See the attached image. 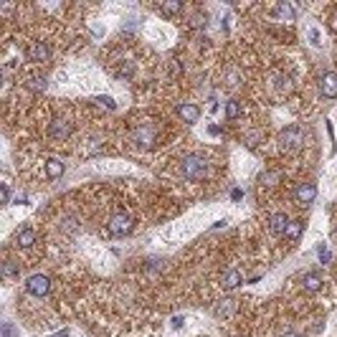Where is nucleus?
Wrapping results in <instances>:
<instances>
[{"mask_svg": "<svg viewBox=\"0 0 337 337\" xmlns=\"http://www.w3.org/2000/svg\"><path fill=\"white\" fill-rule=\"evenodd\" d=\"M206 172H208V165H206V160L198 157V155H190L183 160V178L188 180H203L206 178Z\"/></svg>", "mask_w": 337, "mask_h": 337, "instance_id": "1", "label": "nucleus"}, {"mask_svg": "<svg viewBox=\"0 0 337 337\" xmlns=\"http://www.w3.org/2000/svg\"><path fill=\"white\" fill-rule=\"evenodd\" d=\"M282 150H299L302 144H304V129L297 127V124H291L282 132Z\"/></svg>", "mask_w": 337, "mask_h": 337, "instance_id": "2", "label": "nucleus"}, {"mask_svg": "<svg viewBox=\"0 0 337 337\" xmlns=\"http://www.w3.org/2000/svg\"><path fill=\"white\" fill-rule=\"evenodd\" d=\"M25 289L31 291V294H36V297H46L48 289H51V282H48V276L36 274V276H31V279L25 282Z\"/></svg>", "mask_w": 337, "mask_h": 337, "instance_id": "3", "label": "nucleus"}, {"mask_svg": "<svg viewBox=\"0 0 337 337\" xmlns=\"http://www.w3.org/2000/svg\"><path fill=\"white\" fill-rule=\"evenodd\" d=\"M48 56H51V48H48L46 41H33L31 46H28V58H31V61H36V64L48 61Z\"/></svg>", "mask_w": 337, "mask_h": 337, "instance_id": "4", "label": "nucleus"}, {"mask_svg": "<svg viewBox=\"0 0 337 337\" xmlns=\"http://www.w3.org/2000/svg\"><path fill=\"white\" fill-rule=\"evenodd\" d=\"M48 135H51L56 142L69 140V135H71V122H66V120H53V122H51V129H48Z\"/></svg>", "mask_w": 337, "mask_h": 337, "instance_id": "5", "label": "nucleus"}, {"mask_svg": "<svg viewBox=\"0 0 337 337\" xmlns=\"http://www.w3.org/2000/svg\"><path fill=\"white\" fill-rule=\"evenodd\" d=\"M129 228H132V218H129L127 213L112 216V221H109V231H112V233H117V236H120V233H127Z\"/></svg>", "mask_w": 337, "mask_h": 337, "instance_id": "6", "label": "nucleus"}, {"mask_svg": "<svg viewBox=\"0 0 337 337\" xmlns=\"http://www.w3.org/2000/svg\"><path fill=\"white\" fill-rule=\"evenodd\" d=\"M319 86H322V94L327 99H337V74L327 71V74L319 79Z\"/></svg>", "mask_w": 337, "mask_h": 337, "instance_id": "7", "label": "nucleus"}, {"mask_svg": "<svg viewBox=\"0 0 337 337\" xmlns=\"http://www.w3.org/2000/svg\"><path fill=\"white\" fill-rule=\"evenodd\" d=\"M294 198H297V203L307 206V203H312V200L317 198V188H314L312 183H302V185L294 190Z\"/></svg>", "mask_w": 337, "mask_h": 337, "instance_id": "8", "label": "nucleus"}, {"mask_svg": "<svg viewBox=\"0 0 337 337\" xmlns=\"http://www.w3.org/2000/svg\"><path fill=\"white\" fill-rule=\"evenodd\" d=\"M178 114H180V120H183V122L193 124V122H198L200 109H198L195 104H180V107H178Z\"/></svg>", "mask_w": 337, "mask_h": 337, "instance_id": "9", "label": "nucleus"}, {"mask_svg": "<svg viewBox=\"0 0 337 337\" xmlns=\"http://www.w3.org/2000/svg\"><path fill=\"white\" fill-rule=\"evenodd\" d=\"M64 170H66V165L61 163V160H48L46 163V178L48 180H58L64 175Z\"/></svg>", "mask_w": 337, "mask_h": 337, "instance_id": "10", "label": "nucleus"}, {"mask_svg": "<svg viewBox=\"0 0 337 337\" xmlns=\"http://www.w3.org/2000/svg\"><path fill=\"white\" fill-rule=\"evenodd\" d=\"M302 284H304V289L317 291V289H322V284H325V279H322L319 274H304V276H302Z\"/></svg>", "mask_w": 337, "mask_h": 337, "instance_id": "11", "label": "nucleus"}, {"mask_svg": "<svg viewBox=\"0 0 337 337\" xmlns=\"http://www.w3.org/2000/svg\"><path fill=\"white\" fill-rule=\"evenodd\" d=\"M16 241H18V246H23V248L33 246V243H36V231H33V228H23V231H18Z\"/></svg>", "mask_w": 337, "mask_h": 337, "instance_id": "12", "label": "nucleus"}, {"mask_svg": "<svg viewBox=\"0 0 337 337\" xmlns=\"http://www.w3.org/2000/svg\"><path fill=\"white\" fill-rule=\"evenodd\" d=\"M287 226H289L287 213H274V216H271V228H274L276 233H284V231H287Z\"/></svg>", "mask_w": 337, "mask_h": 337, "instance_id": "13", "label": "nucleus"}, {"mask_svg": "<svg viewBox=\"0 0 337 337\" xmlns=\"http://www.w3.org/2000/svg\"><path fill=\"white\" fill-rule=\"evenodd\" d=\"M302 228H304L302 221H289V226H287V231H284V236H287L289 241H297V239L302 236Z\"/></svg>", "mask_w": 337, "mask_h": 337, "instance_id": "14", "label": "nucleus"}, {"mask_svg": "<svg viewBox=\"0 0 337 337\" xmlns=\"http://www.w3.org/2000/svg\"><path fill=\"white\" fill-rule=\"evenodd\" d=\"M241 282H243V279H241V271L233 269V271H228V274L223 276V289H236Z\"/></svg>", "mask_w": 337, "mask_h": 337, "instance_id": "15", "label": "nucleus"}, {"mask_svg": "<svg viewBox=\"0 0 337 337\" xmlns=\"http://www.w3.org/2000/svg\"><path fill=\"white\" fill-rule=\"evenodd\" d=\"M274 10H276V16H279L282 21H287V23H289V21H294V8H291V5L284 3V5H276Z\"/></svg>", "mask_w": 337, "mask_h": 337, "instance_id": "16", "label": "nucleus"}, {"mask_svg": "<svg viewBox=\"0 0 337 337\" xmlns=\"http://www.w3.org/2000/svg\"><path fill=\"white\" fill-rule=\"evenodd\" d=\"M226 117H228V120H239V117H241V104H239V101H228V104H226Z\"/></svg>", "mask_w": 337, "mask_h": 337, "instance_id": "17", "label": "nucleus"}, {"mask_svg": "<svg viewBox=\"0 0 337 337\" xmlns=\"http://www.w3.org/2000/svg\"><path fill=\"white\" fill-rule=\"evenodd\" d=\"M160 10L168 13V16H178V13L183 10V3H163V5H160Z\"/></svg>", "mask_w": 337, "mask_h": 337, "instance_id": "18", "label": "nucleus"}, {"mask_svg": "<svg viewBox=\"0 0 337 337\" xmlns=\"http://www.w3.org/2000/svg\"><path fill=\"white\" fill-rule=\"evenodd\" d=\"M3 203H10V188H8V183H3Z\"/></svg>", "mask_w": 337, "mask_h": 337, "instance_id": "19", "label": "nucleus"}, {"mask_svg": "<svg viewBox=\"0 0 337 337\" xmlns=\"http://www.w3.org/2000/svg\"><path fill=\"white\" fill-rule=\"evenodd\" d=\"M319 259H322V261H330V251H327V248H325V246H322V248H319Z\"/></svg>", "mask_w": 337, "mask_h": 337, "instance_id": "20", "label": "nucleus"}, {"mask_svg": "<svg viewBox=\"0 0 337 337\" xmlns=\"http://www.w3.org/2000/svg\"><path fill=\"white\" fill-rule=\"evenodd\" d=\"M3 337H13V327L10 325H3Z\"/></svg>", "mask_w": 337, "mask_h": 337, "instance_id": "21", "label": "nucleus"}, {"mask_svg": "<svg viewBox=\"0 0 337 337\" xmlns=\"http://www.w3.org/2000/svg\"><path fill=\"white\" fill-rule=\"evenodd\" d=\"M284 337H302V335H294V332H287Z\"/></svg>", "mask_w": 337, "mask_h": 337, "instance_id": "22", "label": "nucleus"}]
</instances>
